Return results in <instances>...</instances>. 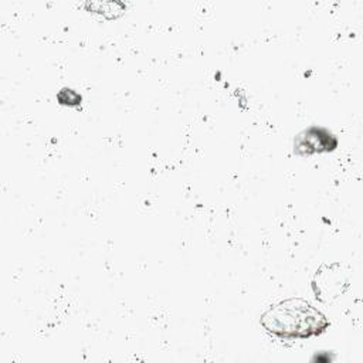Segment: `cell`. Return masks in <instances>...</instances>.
<instances>
[{"label":"cell","instance_id":"7a4b0ae2","mask_svg":"<svg viewBox=\"0 0 363 363\" xmlns=\"http://www.w3.org/2000/svg\"><path fill=\"white\" fill-rule=\"evenodd\" d=\"M336 147L337 138L320 126H311L302 130L294 140V152L299 156L333 152Z\"/></svg>","mask_w":363,"mask_h":363},{"label":"cell","instance_id":"6da1fadb","mask_svg":"<svg viewBox=\"0 0 363 363\" xmlns=\"http://www.w3.org/2000/svg\"><path fill=\"white\" fill-rule=\"evenodd\" d=\"M267 332L279 339H308L329 328L326 316L301 298L284 299L271 305L259 319Z\"/></svg>","mask_w":363,"mask_h":363},{"label":"cell","instance_id":"3957f363","mask_svg":"<svg viewBox=\"0 0 363 363\" xmlns=\"http://www.w3.org/2000/svg\"><path fill=\"white\" fill-rule=\"evenodd\" d=\"M57 101L61 105H68V106H78L82 102V96L71 89V88H62L58 94H57Z\"/></svg>","mask_w":363,"mask_h":363}]
</instances>
